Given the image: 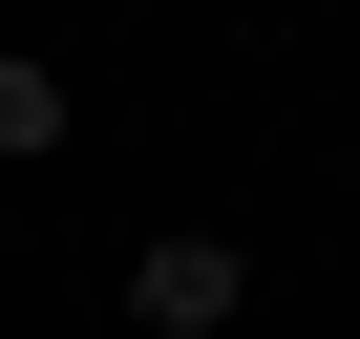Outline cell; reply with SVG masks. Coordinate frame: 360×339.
Instances as JSON below:
<instances>
[{
  "label": "cell",
  "mask_w": 360,
  "mask_h": 339,
  "mask_svg": "<svg viewBox=\"0 0 360 339\" xmlns=\"http://www.w3.org/2000/svg\"><path fill=\"white\" fill-rule=\"evenodd\" d=\"M43 148H64V64H43V43H0V170H43Z\"/></svg>",
  "instance_id": "2"
},
{
  "label": "cell",
  "mask_w": 360,
  "mask_h": 339,
  "mask_svg": "<svg viewBox=\"0 0 360 339\" xmlns=\"http://www.w3.org/2000/svg\"><path fill=\"white\" fill-rule=\"evenodd\" d=\"M0 255H22V234H0Z\"/></svg>",
  "instance_id": "3"
},
{
  "label": "cell",
  "mask_w": 360,
  "mask_h": 339,
  "mask_svg": "<svg viewBox=\"0 0 360 339\" xmlns=\"http://www.w3.org/2000/svg\"><path fill=\"white\" fill-rule=\"evenodd\" d=\"M233 297H255L233 234H148V255H127V318H148V339H233Z\"/></svg>",
  "instance_id": "1"
}]
</instances>
